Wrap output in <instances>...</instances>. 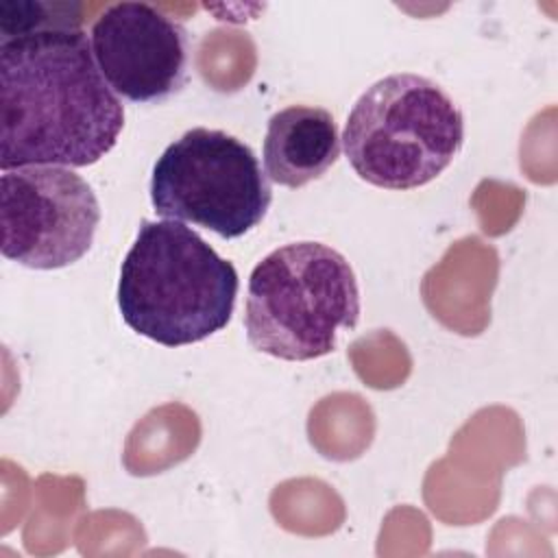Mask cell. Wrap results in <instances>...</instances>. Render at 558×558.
Masks as SVG:
<instances>
[{
  "mask_svg": "<svg viewBox=\"0 0 558 558\" xmlns=\"http://www.w3.org/2000/svg\"><path fill=\"white\" fill-rule=\"evenodd\" d=\"M124 129V105L81 31L0 41V168L100 161Z\"/></svg>",
  "mask_w": 558,
  "mask_h": 558,
  "instance_id": "1",
  "label": "cell"
},
{
  "mask_svg": "<svg viewBox=\"0 0 558 558\" xmlns=\"http://www.w3.org/2000/svg\"><path fill=\"white\" fill-rule=\"evenodd\" d=\"M238 272L179 220H142L118 281L122 320L163 344L203 342L231 320Z\"/></svg>",
  "mask_w": 558,
  "mask_h": 558,
  "instance_id": "2",
  "label": "cell"
},
{
  "mask_svg": "<svg viewBox=\"0 0 558 558\" xmlns=\"http://www.w3.org/2000/svg\"><path fill=\"white\" fill-rule=\"evenodd\" d=\"M360 318V288L347 257L320 242H290L253 268L246 286L248 344L277 360L310 362L336 349Z\"/></svg>",
  "mask_w": 558,
  "mask_h": 558,
  "instance_id": "3",
  "label": "cell"
},
{
  "mask_svg": "<svg viewBox=\"0 0 558 558\" xmlns=\"http://www.w3.org/2000/svg\"><path fill=\"white\" fill-rule=\"evenodd\" d=\"M464 144V116L434 81L397 72L373 83L353 105L342 146L355 174L384 190L434 181Z\"/></svg>",
  "mask_w": 558,
  "mask_h": 558,
  "instance_id": "4",
  "label": "cell"
},
{
  "mask_svg": "<svg viewBox=\"0 0 558 558\" xmlns=\"http://www.w3.org/2000/svg\"><path fill=\"white\" fill-rule=\"evenodd\" d=\"M270 201V181L255 153L227 131L190 129L153 166L150 203L157 216L225 240L253 231Z\"/></svg>",
  "mask_w": 558,
  "mask_h": 558,
  "instance_id": "5",
  "label": "cell"
},
{
  "mask_svg": "<svg viewBox=\"0 0 558 558\" xmlns=\"http://www.w3.org/2000/svg\"><path fill=\"white\" fill-rule=\"evenodd\" d=\"M100 205L92 185L63 166H26L0 177V251L35 270L78 262L94 244Z\"/></svg>",
  "mask_w": 558,
  "mask_h": 558,
  "instance_id": "6",
  "label": "cell"
},
{
  "mask_svg": "<svg viewBox=\"0 0 558 558\" xmlns=\"http://www.w3.org/2000/svg\"><path fill=\"white\" fill-rule=\"evenodd\" d=\"M89 44L107 85L131 102H163L187 83V31L148 2L109 4L92 24Z\"/></svg>",
  "mask_w": 558,
  "mask_h": 558,
  "instance_id": "7",
  "label": "cell"
},
{
  "mask_svg": "<svg viewBox=\"0 0 558 558\" xmlns=\"http://www.w3.org/2000/svg\"><path fill=\"white\" fill-rule=\"evenodd\" d=\"M340 133L323 107L290 105L266 126L264 172L283 187H303L320 179L340 157Z\"/></svg>",
  "mask_w": 558,
  "mask_h": 558,
  "instance_id": "8",
  "label": "cell"
},
{
  "mask_svg": "<svg viewBox=\"0 0 558 558\" xmlns=\"http://www.w3.org/2000/svg\"><path fill=\"white\" fill-rule=\"evenodd\" d=\"M81 2L59 0H4L0 2V41L41 33V31H81L83 26Z\"/></svg>",
  "mask_w": 558,
  "mask_h": 558,
  "instance_id": "9",
  "label": "cell"
}]
</instances>
